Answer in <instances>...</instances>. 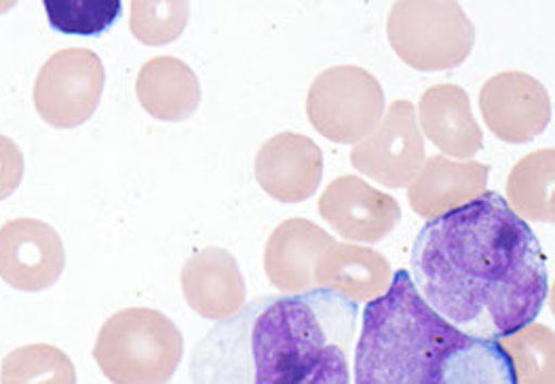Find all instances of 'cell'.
I'll return each instance as SVG.
<instances>
[{
	"instance_id": "cell-24",
	"label": "cell",
	"mask_w": 555,
	"mask_h": 384,
	"mask_svg": "<svg viewBox=\"0 0 555 384\" xmlns=\"http://www.w3.org/2000/svg\"><path fill=\"white\" fill-rule=\"evenodd\" d=\"M24 171H26V163L20 146L11 138L0 136V201L9 199L20 189L24 180Z\"/></svg>"
},
{
	"instance_id": "cell-7",
	"label": "cell",
	"mask_w": 555,
	"mask_h": 384,
	"mask_svg": "<svg viewBox=\"0 0 555 384\" xmlns=\"http://www.w3.org/2000/svg\"><path fill=\"white\" fill-rule=\"evenodd\" d=\"M106 87V68L98 53L85 47L55 51L35 82V108L57 129H75L95 115Z\"/></svg>"
},
{
	"instance_id": "cell-21",
	"label": "cell",
	"mask_w": 555,
	"mask_h": 384,
	"mask_svg": "<svg viewBox=\"0 0 555 384\" xmlns=\"http://www.w3.org/2000/svg\"><path fill=\"white\" fill-rule=\"evenodd\" d=\"M496 343L512 359L517 384H555V338L552 328L532 321Z\"/></svg>"
},
{
	"instance_id": "cell-13",
	"label": "cell",
	"mask_w": 555,
	"mask_h": 384,
	"mask_svg": "<svg viewBox=\"0 0 555 384\" xmlns=\"http://www.w3.org/2000/svg\"><path fill=\"white\" fill-rule=\"evenodd\" d=\"M182 294L197 315L224 321L245 305L247 287L237 258L222 247L195 252L182 267Z\"/></svg>"
},
{
	"instance_id": "cell-15",
	"label": "cell",
	"mask_w": 555,
	"mask_h": 384,
	"mask_svg": "<svg viewBox=\"0 0 555 384\" xmlns=\"http://www.w3.org/2000/svg\"><path fill=\"white\" fill-rule=\"evenodd\" d=\"M488 176L490 167L479 161L429 156L408 189L410 207L418 216L434 220L481 196L488 187Z\"/></svg>"
},
{
	"instance_id": "cell-11",
	"label": "cell",
	"mask_w": 555,
	"mask_h": 384,
	"mask_svg": "<svg viewBox=\"0 0 555 384\" xmlns=\"http://www.w3.org/2000/svg\"><path fill=\"white\" fill-rule=\"evenodd\" d=\"M318 209L334 231L353 243H378L401 220L397 199L358 176L332 180L319 196Z\"/></svg>"
},
{
	"instance_id": "cell-18",
	"label": "cell",
	"mask_w": 555,
	"mask_h": 384,
	"mask_svg": "<svg viewBox=\"0 0 555 384\" xmlns=\"http://www.w3.org/2000/svg\"><path fill=\"white\" fill-rule=\"evenodd\" d=\"M142 108L157 120H186L201 104V82L193 68L171 55L149 60L135 78Z\"/></svg>"
},
{
	"instance_id": "cell-20",
	"label": "cell",
	"mask_w": 555,
	"mask_h": 384,
	"mask_svg": "<svg viewBox=\"0 0 555 384\" xmlns=\"http://www.w3.org/2000/svg\"><path fill=\"white\" fill-rule=\"evenodd\" d=\"M0 384H77V368L57 346H20L2 359Z\"/></svg>"
},
{
	"instance_id": "cell-17",
	"label": "cell",
	"mask_w": 555,
	"mask_h": 384,
	"mask_svg": "<svg viewBox=\"0 0 555 384\" xmlns=\"http://www.w3.org/2000/svg\"><path fill=\"white\" fill-rule=\"evenodd\" d=\"M391 279L389 260L376 249L356 243H334L315 267V285L358 305L385 296Z\"/></svg>"
},
{
	"instance_id": "cell-16",
	"label": "cell",
	"mask_w": 555,
	"mask_h": 384,
	"mask_svg": "<svg viewBox=\"0 0 555 384\" xmlns=\"http://www.w3.org/2000/svg\"><path fill=\"white\" fill-rule=\"evenodd\" d=\"M421 127L434 146L454 158H474L483 146L481 127L472 113V100L467 91L452 82L429 87L421 102Z\"/></svg>"
},
{
	"instance_id": "cell-22",
	"label": "cell",
	"mask_w": 555,
	"mask_h": 384,
	"mask_svg": "<svg viewBox=\"0 0 555 384\" xmlns=\"http://www.w3.org/2000/svg\"><path fill=\"white\" fill-rule=\"evenodd\" d=\"M191 17L184 0H138L131 2L129 30L144 44L157 47L180 39Z\"/></svg>"
},
{
	"instance_id": "cell-6",
	"label": "cell",
	"mask_w": 555,
	"mask_h": 384,
	"mask_svg": "<svg viewBox=\"0 0 555 384\" xmlns=\"http://www.w3.org/2000/svg\"><path fill=\"white\" fill-rule=\"evenodd\" d=\"M387 108L378 78L359 66H334L319 75L307 98V115L319 133L336 144H359Z\"/></svg>"
},
{
	"instance_id": "cell-3",
	"label": "cell",
	"mask_w": 555,
	"mask_h": 384,
	"mask_svg": "<svg viewBox=\"0 0 555 384\" xmlns=\"http://www.w3.org/2000/svg\"><path fill=\"white\" fill-rule=\"evenodd\" d=\"M353 384H517L496 341L469 336L429 307L410 272H393L385 296L361 315Z\"/></svg>"
},
{
	"instance_id": "cell-5",
	"label": "cell",
	"mask_w": 555,
	"mask_h": 384,
	"mask_svg": "<svg viewBox=\"0 0 555 384\" xmlns=\"http://www.w3.org/2000/svg\"><path fill=\"white\" fill-rule=\"evenodd\" d=\"M387 37L397 57L421 73L459 68L476 47L474 22L452 0L396 2Z\"/></svg>"
},
{
	"instance_id": "cell-2",
	"label": "cell",
	"mask_w": 555,
	"mask_h": 384,
	"mask_svg": "<svg viewBox=\"0 0 555 384\" xmlns=\"http://www.w3.org/2000/svg\"><path fill=\"white\" fill-rule=\"evenodd\" d=\"M359 305L330 290L262 296L218 321L191 384H353Z\"/></svg>"
},
{
	"instance_id": "cell-19",
	"label": "cell",
	"mask_w": 555,
	"mask_h": 384,
	"mask_svg": "<svg viewBox=\"0 0 555 384\" xmlns=\"http://www.w3.org/2000/svg\"><path fill=\"white\" fill-rule=\"evenodd\" d=\"M554 149L519 158L507 178V205L521 220L554 222Z\"/></svg>"
},
{
	"instance_id": "cell-8",
	"label": "cell",
	"mask_w": 555,
	"mask_h": 384,
	"mask_svg": "<svg viewBox=\"0 0 555 384\" xmlns=\"http://www.w3.org/2000/svg\"><path fill=\"white\" fill-rule=\"evenodd\" d=\"M427 161L425 140L412 102L397 100L378 127L351 149V163L387 189H405Z\"/></svg>"
},
{
	"instance_id": "cell-4",
	"label": "cell",
	"mask_w": 555,
	"mask_h": 384,
	"mask_svg": "<svg viewBox=\"0 0 555 384\" xmlns=\"http://www.w3.org/2000/svg\"><path fill=\"white\" fill-rule=\"evenodd\" d=\"M184 357L178 325L160 310L122 308L108 317L93 359L113 384H169Z\"/></svg>"
},
{
	"instance_id": "cell-1",
	"label": "cell",
	"mask_w": 555,
	"mask_h": 384,
	"mask_svg": "<svg viewBox=\"0 0 555 384\" xmlns=\"http://www.w3.org/2000/svg\"><path fill=\"white\" fill-rule=\"evenodd\" d=\"M410 279L439 317L486 341L532 323L550 298L541 241L499 192L429 220L412 245Z\"/></svg>"
},
{
	"instance_id": "cell-9",
	"label": "cell",
	"mask_w": 555,
	"mask_h": 384,
	"mask_svg": "<svg viewBox=\"0 0 555 384\" xmlns=\"http://www.w3.org/2000/svg\"><path fill=\"white\" fill-rule=\"evenodd\" d=\"M479 113L499 140L524 144L539 138L550 125L552 100L541 80L519 71H507L483 82Z\"/></svg>"
},
{
	"instance_id": "cell-12",
	"label": "cell",
	"mask_w": 555,
	"mask_h": 384,
	"mask_svg": "<svg viewBox=\"0 0 555 384\" xmlns=\"http://www.w3.org/2000/svg\"><path fill=\"white\" fill-rule=\"evenodd\" d=\"M256 182L279 203H302L318 192L323 153L309 136L283 131L267 140L254 163Z\"/></svg>"
},
{
	"instance_id": "cell-23",
	"label": "cell",
	"mask_w": 555,
	"mask_h": 384,
	"mask_svg": "<svg viewBox=\"0 0 555 384\" xmlns=\"http://www.w3.org/2000/svg\"><path fill=\"white\" fill-rule=\"evenodd\" d=\"M119 0L85 2V0H47L44 11L49 24L62 35L98 37L120 17Z\"/></svg>"
},
{
	"instance_id": "cell-10",
	"label": "cell",
	"mask_w": 555,
	"mask_h": 384,
	"mask_svg": "<svg viewBox=\"0 0 555 384\" xmlns=\"http://www.w3.org/2000/svg\"><path fill=\"white\" fill-rule=\"evenodd\" d=\"M66 269L57 231L37 218H15L0 227V279L20 292H42Z\"/></svg>"
},
{
	"instance_id": "cell-14",
	"label": "cell",
	"mask_w": 555,
	"mask_h": 384,
	"mask_svg": "<svg viewBox=\"0 0 555 384\" xmlns=\"http://www.w3.org/2000/svg\"><path fill=\"white\" fill-rule=\"evenodd\" d=\"M336 243L330 232L305 218H289L271 232L264 249V272L283 294L315 290L319 258Z\"/></svg>"
}]
</instances>
